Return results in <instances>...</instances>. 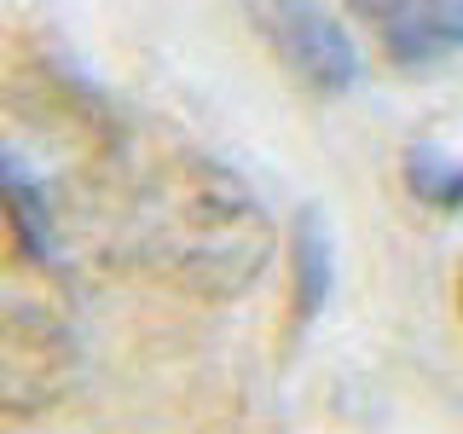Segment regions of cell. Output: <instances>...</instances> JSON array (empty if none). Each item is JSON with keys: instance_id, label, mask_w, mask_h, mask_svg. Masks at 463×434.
Listing matches in <instances>:
<instances>
[{"instance_id": "8", "label": "cell", "mask_w": 463, "mask_h": 434, "mask_svg": "<svg viewBox=\"0 0 463 434\" xmlns=\"http://www.w3.org/2000/svg\"><path fill=\"white\" fill-rule=\"evenodd\" d=\"M458 301H463V278H458Z\"/></svg>"}, {"instance_id": "6", "label": "cell", "mask_w": 463, "mask_h": 434, "mask_svg": "<svg viewBox=\"0 0 463 434\" xmlns=\"http://www.w3.org/2000/svg\"><path fill=\"white\" fill-rule=\"evenodd\" d=\"M0 221H6L12 243L24 250V260L47 267V255H52V214H47V197H41V185L29 180V174L12 163L6 151H0Z\"/></svg>"}, {"instance_id": "4", "label": "cell", "mask_w": 463, "mask_h": 434, "mask_svg": "<svg viewBox=\"0 0 463 434\" xmlns=\"http://www.w3.org/2000/svg\"><path fill=\"white\" fill-rule=\"evenodd\" d=\"M267 35L279 41L284 64L307 87H318V93H347V87H354V76H359L354 41H347L336 29V18H325L313 0H272Z\"/></svg>"}, {"instance_id": "5", "label": "cell", "mask_w": 463, "mask_h": 434, "mask_svg": "<svg viewBox=\"0 0 463 434\" xmlns=\"http://www.w3.org/2000/svg\"><path fill=\"white\" fill-rule=\"evenodd\" d=\"M330 255L336 250H330V231L318 221V209H301L296 226H289V313H296V330L313 325L330 284H336V260Z\"/></svg>"}, {"instance_id": "1", "label": "cell", "mask_w": 463, "mask_h": 434, "mask_svg": "<svg viewBox=\"0 0 463 434\" xmlns=\"http://www.w3.org/2000/svg\"><path fill=\"white\" fill-rule=\"evenodd\" d=\"M134 255L185 296L232 301L272 260L260 197L221 163H168L134 192Z\"/></svg>"}, {"instance_id": "7", "label": "cell", "mask_w": 463, "mask_h": 434, "mask_svg": "<svg viewBox=\"0 0 463 434\" xmlns=\"http://www.w3.org/2000/svg\"><path fill=\"white\" fill-rule=\"evenodd\" d=\"M405 192L429 209L463 214V156H440L429 145H411L405 151Z\"/></svg>"}, {"instance_id": "3", "label": "cell", "mask_w": 463, "mask_h": 434, "mask_svg": "<svg viewBox=\"0 0 463 434\" xmlns=\"http://www.w3.org/2000/svg\"><path fill=\"white\" fill-rule=\"evenodd\" d=\"M394 70H429L463 47V0H347Z\"/></svg>"}, {"instance_id": "2", "label": "cell", "mask_w": 463, "mask_h": 434, "mask_svg": "<svg viewBox=\"0 0 463 434\" xmlns=\"http://www.w3.org/2000/svg\"><path fill=\"white\" fill-rule=\"evenodd\" d=\"M76 336L35 307V301H0V417L47 411L76 382Z\"/></svg>"}]
</instances>
